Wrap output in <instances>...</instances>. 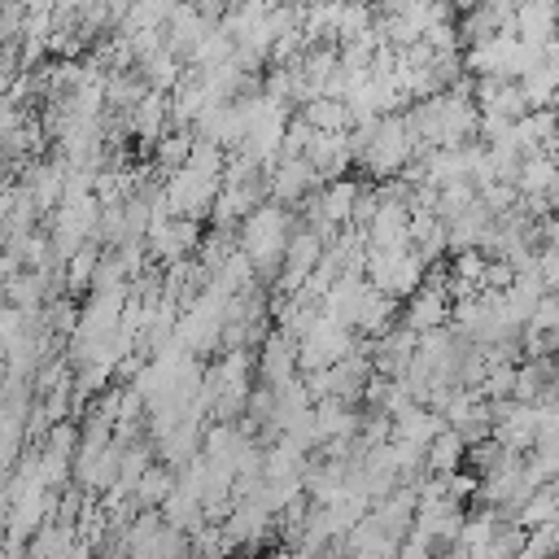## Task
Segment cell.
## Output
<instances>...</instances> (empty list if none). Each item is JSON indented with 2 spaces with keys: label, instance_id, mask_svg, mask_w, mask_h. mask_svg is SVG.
<instances>
[{
  "label": "cell",
  "instance_id": "5",
  "mask_svg": "<svg viewBox=\"0 0 559 559\" xmlns=\"http://www.w3.org/2000/svg\"><path fill=\"white\" fill-rule=\"evenodd\" d=\"M197 240H201V223H183V218H170V214H153V223L144 231V249L166 266L192 258Z\"/></svg>",
  "mask_w": 559,
  "mask_h": 559
},
{
  "label": "cell",
  "instance_id": "15",
  "mask_svg": "<svg viewBox=\"0 0 559 559\" xmlns=\"http://www.w3.org/2000/svg\"><path fill=\"white\" fill-rule=\"evenodd\" d=\"M555 83H559V66H537V70H528L524 79H520V92H524V100H528V109H550V100H555Z\"/></svg>",
  "mask_w": 559,
  "mask_h": 559
},
{
  "label": "cell",
  "instance_id": "8",
  "mask_svg": "<svg viewBox=\"0 0 559 559\" xmlns=\"http://www.w3.org/2000/svg\"><path fill=\"white\" fill-rule=\"evenodd\" d=\"M258 376L266 389H280L288 380H297V341L284 332H266L262 336V354H258Z\"/></svg>",
  "mask_w": 559,
  "mask_h": 559
},
{
  "label": "cell",
  "instance_id": "6",
  "mask_svg": "<svg viewBox=\"0 0 559 559\" xmlns=\"http://www.w3.org/2000/svg\"><path fill=\"white\" fill-rule=\"evenodd\" d=\"M271 528H275V515H266L253 498H236L231 511L218 520V533H223L227 550H236V546H258L262 537H271Z\"/></svg>",
  "mask_w": 559,
  "mask_h": 559
},
{
  "label": "cell",
  "instance_id": "17",
  "mask_svg": "<svg viewBox=\"0 0 559 559\" xmlns=\"http://www.w3.org/2000/svg\"><path fill=\"white\" fill-rule=\"evenodd\" d=\"M100 253H105V249L83 245V249L66 262V288H87V284H92V271H96V262H100Z\"/></svg>",
  "mask_w": 559,
  "mask_h": 559
},
{
  "label": "cell",
  "instance_id": "11",
  "mask_svg": "<svg viewBox=\"0 0 559 559\" xmlns=\"http://www.w3.org/2000/svg\"><path fill=\"white\" fill-rule=\"evenodd\" d=\"M297 118H301L310 131H319V135H345V131H349V109H345V100H332V96L306 100Z\"/></svg>",
  "mask_w": 559,
  "mask_h": 559
},
{
  "label": "cell",
  "instance_id": "4",
  "mask_svg": "<svg viewBox=\"0 0 559 559\" xmlns=\"http://www.w3.org/2000/svg\"><path fill=\"white\" fill-rule=\"evenodd\" d=\"M319 170L306 162V157H280L266 175H262V192L271 205H293V201H306L314 188H319Z\"/></svg>",
  "mask_w": 559,
  "mask_h": 559
},
{
  "label": "cell",
  "instance_id": "23",
  "mask_svg": "<svg viewBox=\"0 0 559 559\" xmlns=\"http://www.w3.org/2000/svg\"><path fill=\"white\" fill-rule=\"evenodd\" d=\"M511 559H533V555H528V550H520V555H511Z\"/></svg>",
  "mask_w": 559,
  "mask_h": 559
},
{
  "label": "cell",
  "instance_id": "22",
  "mask_svg": "<svg viewBox=\"0 0 559 559\" xmlns=\"http://www.w3.org/2000/svg\"><path fill=\"white\" fill-rule=\"evenodd\" d=\"M258 559H293L288 550H271V555H258Z\"/></svg>",
  "mask_w": 559,
  "mask_h": 559
},
{
  "label": "cell",
  "instance_id": "19",
  "mask_svg": "<svg viewBox=\"0 0 559 559\" xmlns=\"http://www.w3.org/2000/svg\"><path fill=\"white\" fill-rule=\"evenodd\" d=\"M52 332H70L74 336V323H79V306L74 301H52Z\"/></svg>",
  "mask_w": 559,
  "mask_h": 559
},
{
  "label": "cell",
  "instance_id": "20",
  "mask_svg": "<svg viewBox=\"0 0 559 559\" xmlns=\"http://www.w3.org/2000/svg\"><path fill=\"white\" fill-rule=\"evenodd\" d=\"M432 555H437V550L424 546V542H415V537H402L397 550H393V559H432Z\"/></svg>",
  "mask_w": 559,
  "mask_h": 559
},
{
  "label": "cell",
  "instance_id": "2",
  "mask_svg": "<svg viewBox=\"0 0 559 559\" xmlns=\"http://www.w3.org/2000/svg\"><path fill=\"white\" fill-rule=\"evenodd\" d=\"M349 349H358V336L354 332H345V328H336L332 319H323V314H314V323L297 336V376L306 371H328L332 362H341Z\"/></svg>",
  "mask_w": 559,
  "mask_h": 559
},
{
  "label": "cell",
  "instance_id": "10",
  "mask_svg": "<svg viewBox=\"0 0 559 559\" xmlns=\"http://www.w3.org/2000/svg\"><path fill=\"white\" fill-rule=\"evenodd\" d=\"M463 454H467L463 437L450 432V428H441V432L424 445V476H450V472H463Z\"/></svg>",
  "mask_w": 559,
  "mask_h": 559
},
{
  "label": "cell",
  "instance_id": "18",
  "mask_svg": "<svg viewBox=\"0 0 559 559\" xmlns=\"http://www.w3.org/2000/svg\"><path fill=\"white\" fill-rule=\"evenodd\" d=\"M555 328H559V301H555V293H542L537 306H533V314H528V323H524V332L555 336Z\"/></svg>",
  "mask_w": 559,
  "mask_h": 559
},
{
  "label": "cell",
  "instance_id": "9",
  "mask_svg": "<svg viewBox=\"0 0 559 559\" xmlns=\"http://www.w3.org/2000/svg\"><path fill=\"white\" fill-rule=\"evenodd\" d=\"M127 127H131V135H135V140H144V144H157V140L166 135V127H170V109H166V96H157V92H144V96L131 105V114H127Z\"/></svg>",
  "mask_w": 559,
  "mask_h": 559
},
{
  "label": "cell",
  "instance_id": "1",
  "mask_svg": "<svg viewBox=\"0 0 559 559\" xmlns=\"http://www.w3.org/2000/svg\"><path fill=\"white\" fill-rule=\"evenodd\" d=\"M293 236V223H288V210L284 205H253L240 227H236V249L249 258L253 275H275L280 271V258H284V245Z\"/></svg>",
  "mask_w": 559,
  "mask_h": 559
},
{
  "label": "cell",
  "instance_id": "14",
  "mask_svg": "<svg viewBox=\"0 0 559 559\" xmlns=\"http://www.w3.org/2000/svg\"><path fill=\"white\" fill-rule=\"evenodd\" d=\"M170 489H175V472L162 467V463H148L140 485H135V493H131V502H135V511H157L170 498Z\"/></svg>",
  "mask_w": 559,
  "mask_h": 559
},
{
  "label": "cell",
  "instance_id": "7",
  "mask_svg": "<svg viewBox=\"0 0 559 559\" xmlns=\"http://www.w3.org/2000/svg\"><path fill=\"white\" fill-rule=\"evenodd\" d=\"M367 297H371V284H367L362 275H336V280L328 284V293L319 297V314L332 319L336 328L354 332V319H358V310H362Z\"/></svg>",
  "mask_w": 559,
  "mask_h": 559
},
{
  "label": "cell",
  "instance_id": "12",
  "mask_svg": "<svg viewBox=\"0 0 559 559\" xmlns=\"http://www.w3.org/2000/svg\"><path fill=\"white\" fill-rule=\"evenodd\" d=\"M393 424V437L389 441H411V445H428L441 428H445V419L441 415H432L428 406H406L397 419H389Z\"/></svg>",
  "mask_w": 559,
  "mask_h": 559
},
{
  "label": "cell",
  "instance_id": "13",
  "mask_svg": "<svg viewBox=\"0 0 559 559\" xmlns=\"http://www.w3.org/2000/svg\"><path fill=\"white\" fill-rule=\"evenodd\" d=\"M555 520H559V498H555V485L533 489V493L520 502V511L511 515V524H515V528H524V533H533V528H542V524H555Z\"/></svg>",
  "mask_w": 559,
  "mask_h": 559
},
{
  "label": "cell",
  "instance_id": "21",
  "mask_svg": "<svg viewBox=\"0 0 559 559\" xmlns=\"http://www.w3.org/2000/svg\"><path fill=\"white\" fill-rule=\"evenodd\" d=\"M17 122H22V109H13V105H0V140H4V135H9Z\"/></svg>",
  "mask_w": 559,
  "mask_h": 559
},
{
  "label": "cell",
  "instance_id": "16",
  "mask_svg": "<svg viewBox=\"0 0 559 559\" xmlns=\"http://www.w3.org/2000/svg\"><path fill=\"white\" fill-rule=\"evenodd\" d=\"M153 148H157V153H153V157H157V166H162L166 175H175V170L188 162V153H192V135H188V131H166Z\"/></svg>",
  "mask_w": 559,
  "mask_h": 559
},
{
  "label": "cell",
  "instance_id": "3",
  "mask_svg": "<svg viewBox=\"0 0 559 559\" xmlns=\"http://www.w3.org/2000/svg\"><path fill=\"white\" fill-rule=\"evenodd\" d=\"M323 236L319 231H310V227H293V236H288V245H284V258H280V271H275V293L280 297H293L306 280H310V271L319 266V258H323Z\"/></svg>",
  "mask_w": 559,
  "mask_h": 559
}]
</instances>
